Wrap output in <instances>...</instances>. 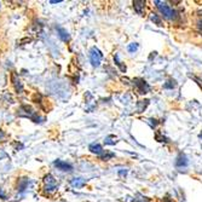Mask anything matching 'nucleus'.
<instances>
[{
    "label": "nucleus",
    "mask_w": 202,
    "mask_h": 202,
    "mask_svg": "<svg viewBox=\"0 0 202 202\" xmlns=\"http://www.w3.org/2000/svg\"><path fill=\"white\" fill-rule=\"evenodd\" d=\"M155 4H156L157 9L161 11V13L164 15V17H165L166 20H171V21H172V20H175V18L178 17L177 11H174L172 7H169L166 2L156 0V1H155Z\"/></svg>",
    "instance_id": "obj_1"
},
{
    "label": "nucleus",
    "mask_w": 202,
    "mask_h": 202,
    "mask_svg": "<svg viewBox=\"0 0 202 202\" xmlns=\"http://www.w3.org/2000/svg\"><path fill=\"white\" fill-rule=\"evenodd\" d=\"M18 116H24V117H29L31 120H33L34 122H41V117L38 115V111L33 110L29 105H22L20 109H18V113H17Z\"/></svg>",
    "instance_id": "obj_2"
},
{
    "label": "nucleus",
    "mask_w": 202,
    "mask_h": 202,
    "mask_svg": "<svg viewBox=\"0 0 202 202\" xmlns=\"http://www.w3.org/2000/svg\"><path fill=\"white\" fill-rule=\"evenodd\" d=\"M133 82H135V90H137L140 95L148 93V92L150 91V86H149V84H148L144 79H135Z\"/></svg>",
    "instance_id": "obj_3"
},
{
    "label": "nucleus",
    "mask_w": 202,
    "mask_h": 202,
    "mask_svg": "<svg viewBox=\"0 0 202 202\" xmlns=\"http://www.w3.org/2000/svg\"><path fill=\"white\" fill-rule=\"evenodd\" d=\"M44 183H45V190L47 193H52V191H55L57 189V182H56V179L51 174H47L45 177Z\"/></svg>",
    "instance_id": "obj_4"
},
{
    "label": "nucleus",
    "mask_w": 202,
    "mask_h": 202,
    "mask_svg": "<svg viewBox=\"0 0 202 202\" xmlns=\"http://www.w3.org/2000/svg\"><path fill=\"white\" fill-rule=\"evenodd\" d=\"M90 58H91V63L93 67H98L101 64V61H102V53L93 47L91 50V55H90Z\"/></svg>",
    "instance_id": "obj_5"
},
{
    "label": "nucleus",
    "mask_w": 202,
    "mask_h": 202,
    "mask_svg": "<svg viewBox=\"0 0 202 202\" xmlns=\"http://www.w3.org/2000/svg\"><path fill=\"white\" fill-rule=\"evenodd\" d=\"M11 81H12V85H13L16 92L17 93H22L23 92V85H22L21 80L18 79V76H17V74L15 71L11 73Z\"/></svg>",
    "instance_id": "obj_6"
},
{
    "label": "nucleus",
    "mask_w": 202,
    "mask_h": 202,
    "mask_svg": "<svg viewBox=\"0 0 202 202\" xmlns=\"http://www.w3.org/2000/svg\"><path fill=\"white\" fill-rule=\"evenodd\" d=\"M55 166L61 171H64V172H70L73 169V166L70 164H68L66 161H62V160H56L55 161Z\"/></svg>",
    "instance_id": "obj_7"
},
{
    "label": "nucleus",
    "mask_w": 202,
    "mask_h": 202,
    "mask_svg": "<svg viewBox=\"0 0 202 202\" xmlns=\"http://www.w3.org/2000/svg\"><path fill=\"white\" fill-rule=\"evenodd\" d=\"M90 150H91V153L97 154V155H99V156H101L102 154L104 153V150H103L102 145L101 144H98V143H92V144L90 145Z\"/></svg>",
    "instance_id": "obj_8"
},
{
    "label": "nucleus",
    "mask_w": 202,
    "mask_h": 202,
    "mask_svg": "<svg viewBox=\"0 0 202 202\" xmlns=\"http://www.w3.org/2000/svg\"><path fill=\"white\" fill-rule=\"evenodd\" d=\"M175 165H177L178 167H186V166H188V159H186V156L183 155V154H180V155L177 157Z\"/></svg>",
    "instance_id": "obj_9"
},
{
    "label": "nucleus",
    "mask_w": 202,
    "mask_h": 202,
    "mask_svg": "<svg viewBox=\"0 0 202 202\" xmlns=\"http://www.w3.org/2000/svg\"><path fill=\"white\" fill-rule=\"evenodd\" d=\"M70 184H71V186H74V188H76V189H80V188H82V186L86 184V180L82 179V178H74V179L70 182Z\"/></svg>",
    "instance_id": "obj_10"
},
{
    "label": "nucleus",
    "mask_w": 202,
    "mask_h": 202,
    "mask_svg": "<svg viewBox=\"0 0 202 202\" xmlns=\"http://www.w3.org/2000/svg\"><path fill=\"white\" fill-rule=\"evenodd\" d=\"M145 6V1H133V7H135V12L138 15L143 13V9Z\"/></svg>",
    "instance_id": "obj_11"
},
{
    "label": "nucleus",
    "mask_w": 202,
    "mask_h": 202,
    "mask_svg": "<svg viewBox=\"0 0 202 202\" xmlns=\"http://www.w3.org/2000/svg\"><path fill=\"white\" fill-rule=\"evenodd\" d=\"M57 32H58V35H60V38L64 41V42H67V41H69V39H70V36H69V34H68V32L64 29V28H61V27H58L57 28Z\"/></svg>",
    "instance_id": "obj_12"
},
{
    "label": "nucleus",
    "mask_w": 202,
    "mask_h": 202,
    "mask_svg": "<svg viewBox=\"0 0 202 202\" xmlns=\"http://www.w3.org/2000/svg\"><path fill=\"white\" fill-rule=\"evenodd\" d=\"M28 179L27 178H24L23 180H21V183H20V186H18V191H23V190H26V188H27V185H28Z\"/></svg>",
    "instance_id": "obj_13"
},
{
    "label": "nucleus",
    "mask_w": 202,
    "mask_h": 202,
    "mask_svg": "<svg viewBox=\"0 0 202 202\" xmlns=\"http://www.w3.org/2000/svg\"><path fill=\"white\" fill-rule=\"evenodd\" d=\"M175 86H177V84H175V81H174V80H168V81L164 85V87H165V88H174Z\"/></svg>",
    "instance_id": "obj_14"
},
{
    "label": "nucleus",
    "mask_w": 202,
    "mask_h": 202,
    "mask_svg": "<svg viewBox=\"0 0 202 202\" xmlns=\"http://www.w3.org/2000/svg\"><path fill=\"white\" fill-rule=\"evenodd\" d=\"M144 101H140L138 103V110H139V113H142L143 111V109H145L146 108V105L149 104V101H145V103H143Z\"/></svg>",
    "instance_id": "obj_15"
},
{
    "label": "nucleus",
    "mask_w": 202,
    "mask_h": 202,
    "mask_svg": "<svg viewBox=\"0 0 202 202\" xmlns=\"http://www.w3.org/2000/svg\"><path fill=\"white\" fill-rule=\"evenodd\" d=\"M115 156V154L114 153H106V154H102L101 155V159L102 160H109V159H111V157H114Z\"/></svg>",
    "instance_id": "obj_16"
},
{
    "label": "nucleus",
    "mask_w": 202,
    "mask_h": 202,
    "mask_svg": "<svg viewBox=\"0 0 202 202\" xmlns=\"http://www.w3.org/2000/svg\"><path fill=\"white\" fill-rule=\"evenodd\" d=\"M151 20L157 24V26H161V20L159 18V16L156 15V13H153V16H151Z\"/></svg>",
    "instance_id": "obj_17"
},
{
    "label": "nucleus",
    "mask_w": 202,
    "mask_h": 202,
    "mask_svg": "<svg viewBox=\"0 0 202 202\" xmlns=\"http://www.w3.org/2000/svg\"><path fill=\"white\" fill-rule=\"evenodd\" d=\"M114 60L116 61V64H117L119 67L121 68V70H122V71H126V67H124V66L121 64V62L119 61V56H117V55H115V57H114Z\"/></svg>",
    "instance_id": "obj_18"
},
{
    "label": "nucleus",
    "mask_w": 202,
    "mask_h": 202,
    "mask_svg": "<svg viewBox=\"0 0 202 202\" xmlns=\"http://www.w3.org/2000/svg\"><path fill=\"white\" fill-rule=\"evenodd\" d=\"M137 49H138V44H135V42L131 44V45L128 46V51H130V52H135Z\"/></svg>",
    "instance_id": "obj_19"
},
{
    "label": "nucleus",
    "mask_w": 202,
    "mask_h": 202,
    "mask_svg": "<svg viewBox=\"0 0 202 202\" xmlns=\"http://www.w3.org/2000/svg\"><path fill=\"white\" fill-rule=\"evenodd\" d=\"M0 197L2 199V200H6V195L2 193V190H1V188H0Z\"/></svg>",
    "instance_id": "obj_20"
},
{
    "label": "nucleus",
    "mask_w": 202,
    "mask_h": 202,
    "mask_svg": "<svg viewBox=\"0 0 202 202\" xmlns=\"http://www.w3.org/2000/svg\"><path fill=\"white\" fill-rule=\"evenodd\" d=\"M4 138H5V133H4L2 131H0V140H1V139H4Z\"/></svg>",
    "instance_id": "obj_21"
},
{
    "label": "nucleus",
    "mask_w": 202,
    "mask_h": 202,
    "mask_svg": "<svg viewBox=\"0 0 202 202\" xmlns=\"http://www.w3.org/2000/svg\"><path fill=\"white\" fill-rule=\"evenodd\" d=\"M162 202H173V201H172L171 199H168V197H165V199H164V201H162Z\"/></svg>",
    "instance_id": "obj_22"
},
{
    "label": "nucleus",
    "mask_w": 202,
    "mask_h": 202,
    "mask_svg": "<svg viewBox=\"0 0 202 202\" xmlns=\"http://www.w3.org/2000/svg\"><path fill=\"white\" fill-rule=\"evenodd\" d=\"M127 172L126 171H119V174H121V175H124V174H126Z\"/></svg>",
    "instance_id": "obj_23"
},
{
    "label": "nucleus",
    "mask_w": 202,
    "mask_h": 202,
    "mask_svg": "<svg viewBox=\"0 0 202 202\" xmlns=\"http://www.w3.org/2000/svg\"><path fill=\"white\" fill-rule=\"evenodd\" d=\"M199 27H200V28H201V29H202V21H201V22H200V23H199Z\"/></svg>",
    "instance_id": "obj_24"
}]
</instances>
